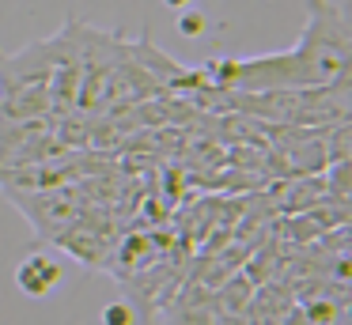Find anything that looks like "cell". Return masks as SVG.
Returning a JSON list of instances; mask_svg holds the SVG:
<instances>
[{"mask_svg": "<svg viewBox=\"0 0 352 325\" xmlns=\"http://www.w3.org/2000/svg\"><path fill=\"white\" fill-rule=\"evenodd\" d=\"M307 27L288 53L250 60H208L201 65L212 87L228 91H292L318 87L352 68V4L303 0Z\"/></svg>", "mask_w": 352, "mask_h": 325, "instance_id": "1", "label": "cell"}, {"mask_svg": "<svg viewBox=\"0 0 352 325\" xmlns=\"http://www.w3.org/2000/svg\"><path fill=\"white\" fill-rule=\"evenodd\" d=\"M57 151H69L61 148L54 133V117H4L0 113V174L19 170V166H31L38 159H50Z\"/></svg>", "mask_w": 352, "mask_h": 325, "instance_id": "4", "label": "cell"}, {"mask_svg": "<svg viewBox=\"0 0 352 325\" xmlns=\"http://www.w3.org/2000/svg\"><path fill=\"white\" fill-rule=\"evenodd\" d=\"M57 276H61V269H57V261H50L46 254L27 257V261L19 265V272H16L19 287H23L27 295H46L50 287L57 284Z\"/></svg>", "mask_w": 352, "mask_h": 325, "instance_id": "5", "label": "cell"}, {"mask_svg": "<svg viewBox=\"0 0 352 325\" xmlns=\"http://www.w3.org/2000/svg\"><path fill=\"white\" fill-rule=\"evenodd\" d=\"M65 30L42 42H27L23 49H0V113L4 117H46L50 113V80L61 57Z\"/></svg>", "mask_w": 352, "mask_h": 325, "instance_id": "2", "label": "cell"}, {"mask_svg": "<svg viewBox=\"0 0 352 325\" xmlns=\"http://www.w3.org/2000/svg\"><path fill=\"white\" fill-rule=\"evenodd\" d=\"M12 204L31 219V227L38 231V238L54 242L61 231H69L87 208L99 204L95 193V178L72 181V186H54V189H34V193H19V189H4Z\"/></svg>", "mask_w": 352, "mask_h": 325, "instance_id": "3", "label": "cell"}]
</instances>
